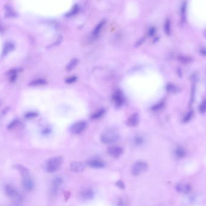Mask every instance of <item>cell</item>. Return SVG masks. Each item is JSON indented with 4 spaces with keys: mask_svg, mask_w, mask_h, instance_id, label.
Instances as JSON below:
<instances>
[{
    "mask_svg": "<svg viewBox=\"0 0 206 206\" xmlns=\"http://www.w3.org/2000/svg\"><path fill=\"white\" fill-rule=\"evenodd\" d=\"M105 113V110L103 109H99L97 110L95 112H94L92 116H91V119L93 120H96L98 119L101 118V117L104 115Z\"/></svg>",
    "mask_w": 206,
    "mask_h": 206,
    "instance_id": "cell-17",
    "label": "cell"
},
{
    "mask_svg": "<svg viewBox=\"0 0 206 206\" xmlns=\"http://www.w3.org/2000/svg\"><path fill=\"white\" fill-rule=\"evenodd\" d=\"M16 70H12L9 72V76H10V80L11 81H14L16 77Z\"/></svg>",
    "mask_w": 206,
    "mask_h": 206,
    "instance_id": "cell-26",
    "label": "cell"
},
{
    "mask_svg": "<svg viewBox=\"0 0 206 206\" xmlns=\"http://www.w3.org/2000/svg\"><path fill=\"white\" fill-rule=\"evenodd\" d=\"M119 138V135L114 130H108L103 133L101 141L104 143L111 144L118 141Z\"/></svg>",
    "mask_w": 206,
    "mask_h": 206,
    "instance_id": "cell-4",
    "label": "cell"
},
{
    "mask_svg": "<svg viewBox=\"0 0 206 206\" xmlns=\"http://www.w3.org/2000/svg\"><path fill=\"white\" fill-rule=\"evenodd\" d=\"M2 30H3V28H2L1 25H0V32H1V31H2Z\"/></svg>",
    "mask_w": 206,
    "mask_h": 206,
    "instance_id": "cell-31",
    "label": "cell"
},
{
    "mask_svg": "<svg viewBox=\"0 0 206 206\" xmlns=\"http://www.w3.org/2000/svg\"><path fill=\"white\" fill-rule=\"evenodd\" d=\"M188 15L193 24L201 28H206V0H191Z\"/></svg>",
    "mask_w": 206,
    "mask_h": 206,
    "instance_id": "cell-1",
    "label": "cell"
},
{
    "mask_svg": "<svg viewBox=\"0 0 206 206\" xmlns=\"http://www.w3.org/2000/svg\"><path fill=\"white\" fill-rule=\"evenodd\" d=\"M18 127H22L21 122L19 121L15 120L12 122H11V123L9 124V125L8 126V129L10 130H15L16 129H19Z\"/></svg>",
    "mask_w": 206,
    "mask_h": 206,
    "instance_id": "cell-22",
    "label": "cell"
},
{
    "mask_svg": "<svg viewBox=\"0 0 206 206\" xmlns=\"http://www.w3.org/2000/svg\"><path fill=\"white\" fill-rule=\"evenodd\" d=\"M77 79V77L71 76V77L67 78V79H66L65 80V82L67 83V84H72V83H74L76 81Z\"/></svg>",
    "mask_w": 206,
    "mask_h": 206,
    "instance_id": "cell-25",
    "label": "cell"
},
{
    "mask_svg": "<svg viewBox=\"0 0 206 206\" xmlns=\"http://www.w3.org/2000/svg\"><path fill=\"white\" fill-rule=\"evenodd\" d=\"M63 184V179L60 177H56L53 179L51 187V193L53 195H56Z\"/></svg>",
    "mask_w": 206,
    "mask_h": 206,
    "instance_id": "cell-6",
    "label": "cell"
},
{
    "mask_svg": "<svg viewBox=\"0 0 206 206\" xmlns=\"http://www.w3.org/2000/svg\"><path fill=\"white\" fill-rule=\"evenodd\" d=\"M79 7H78L77 5H76L74 7V8L71 10V12L67 15V16H72V15H75V13H77L78 12V10H79Z\"/></svg>",
    "mask_w": 206,
    "mask_h": 206,
    "instance_id": "cell-27",
    "label": "cell"
},
{
    "mask_svg": "<svg viewBox=\"0 0 206 206\" xmlns=\"http://www.w3.org/2000/svg\"><path fill=\"white\" fill-rule=\"evenodd\" d=\"M94 191L91 188H86L80 193V197L83 200H91L94 197Z\"/></svg>",
    "mask_w": 206,
    "mask_h": 206,
    "instance_id": "cell-9",
    "label": "cell"
},
{
    "mask_svg": "<svg viewBox=\"0 0 206 206\" xmlns=\"http://www.w3.org/2000/svg\"><path fill=\"white\" fill-rule=\"evenodd\" d=\"M5 16L6 18H13L15 16V13L13 12L12 9H11L9 6H5Z\"/></svg>",
    "mask_w": 206,
    "mask_h": 206,
    "instance_id": "cell-21",
    "label": "cell"
},
{
    "mask_svg": "<svg viewBox=\"0 0 206 206\" xmlns=\"http://www.w3.org/2000/svg\"><path fill=\"white\" fill-rule=\"evenodd\" d=\"M70 169L74 172L79 173L81 172L85 169V165L81 162L79 161H73L70 165Z\"/></svg>",
    "mask_w": 206,
    "mask_h": 206,
    "instance_id": "cell-11",
    "label": "cell"
},
{
    "mask_svg": "<svg viewBox=\"0 0 206 206\" xmlns=\"http://www.w3.org/2000/svg\"><path fill=\"white\" fill-rule=\"evenodd\" d=\"M116 186H118L119 188H120L121 189H125V185L124 182L121 181V180H118L116 183Z\"/></svg>",
    "mask_w": 206,
    "mask_h": 206,
    "instance_id": "cell-28",
    "label": "cell"
},
{
    "mask_svg": "<svg viewBox=\"0 0 206 206\" xmlns=\"http://www.w3.org/2000/svg\"><path fill=\"white\" fill-rule=\"evenodd\" d=\"M190 186L187 184H185V185H178L177 186V189L178 191L181 192L183 193H187L190 191Z\"/></svg>",
    "mask_w": 206,
    "mask_h": 206,
    "instance_id": "cell-18",
    "label": "cell"
},
{
    "mask_svg": "<svg viewBox=\"0 0 206 206\" xmlns=\"http://www.w3.org/2000/svg\"><path fill=\"white\" fill-rule=\"evenodd\" d=\"M105 24V21L103 20L95 27L94 30L92 31V36L93 37H97L99 35L100 32L101 31L103 28Z\"/></svg>",
    "mask_w": 206,
    "mask_h": 206,
    "instance_id": "cell-15",
    "label": "cell"
},
{
    "mask_svg": "<svg viewBox=\"0 0 206 206\" xmlns=\"http://www.w3.org/2000/svg\"><path fill=\"white\" fill-rule=\"evenodd\" d=\"M161 107H162V103H160L159 104L155 105L154 107H153L152 110L154 111H157V110L160 109V108H161Z\"/></svg>",
    "mask_w": 206,
    "mask_h": 206,
    "instance_id": "cell-30",
    "label": "cell"
},
{
    "mask_svg": "<svg viewBox=\"0 0 206 206\" xmlns=\"http://www.w3.org/2000/svg\"><path fill=\"white\" fill-rule=\"evenodd\" d=\"M144 142V139L141 136H137L134 139V143L137 146H140Z\"/></svg>",
    "mask_w": 206,
    "mask_h": 206,
    "instance_id": "cell-23",
    "label": "cell"
},
{
    "mask_svg": "<svg viewBox=\"0 0 206 206\" xmlns=\"http://www.w3.org/2000/svg\"><path fill=\"white\" fill-rule=\"evenodd\" d=\"M112 100L113 103L115 104L116 107H119L122 106V105H123L125 100L123 93L119 90L116 91V92H114L113 95Z\"/></svg>",
    "mask_w": 206,
    "mask_h": 206,
    "instance_id": "cell-8",
    "label": "cell"
},
{
    "mask_svg": "<svg viewBox=\"0 0 206 206\" xmlns=\"http://www.w3.org/2000/svg\"><path fill=\"white\" fill-rule=\"evenodd\" d=\"M63 161L61 156H55L48 159L45 163V169L48 173H53L57 171L62 166Z\"/></svg>",
    "mask_w": 206,
    "mask_h": 206,
    "instance_id": "cell-3",
    "label": "cell"
},
{
    "mask_svg": "<svg viewBox=\"0 0 206 206\" xmlns=\"http://www.w3.org/2000/svg\"><path fill=\"white\" fill-rule=\"evenodd\" d=\"M47 81L44 79H39L35 80H33L32 82L30 83V86H41L46 85Z\"/></svg>",
    "mask_w": 206,
    "mask_h": 206,
    "instance_id": "cell-19",
    "label": "cell"
},
{
    "mask_svg": "<svg viewBox=\"0 0 206 206\" xmlns=\"http://www.w3.org/2000/svg\"><path fill=\"white\" fill-rule=\"evenodd\" d=\"M37 113L36 112H28L25 114V116L27 119H33L35 118L37 116Z\"/></svg>",
    "mask_w": 206,
    "mask_h": 206,
    "instance_id": "cell-24",
    "label": "cell"
},
{
    "mask_svg": "<svg viewBox=\"0 0 206 206\" xmlns=\"http://www.w3.org/2000/svg\"><path fill=\"white\" fill-rule=\"evenodd\" d=\"M148 168V164L144 161H137L133 165L131 169V174L135 176H138L146 172Z\"/></svg>",
    "mask_w": 206,
    "mask_h": 206,
    "instance_id": "cell-5",
    "label": "cell"
},
{
    "mask_svg": "<svg viewBox=\"0 0 206 206\" xmlns=\"http://www.w3.org/2000/svg\"><path fill=\"white\" fill-rule=\"evenodd\" d=\"M139 121H140V118H139V115L137 113H134L131 115L127 119V124L130 127H134L139 124Z\"/></svg>",
    "mask_w": 206,
    "mask_h": 206,
    "instance_id": "cell-14",
    "label": "cell"
},
{
    "mask_svg": "<svg viewBox=\"0 0 206 206\" xmlns=\"http://www.w3.org/2000/svg\"><path fill=\"white\" fill-rule=\"evenodd\" d=\"M15 46L11 42H7L5 44V45L4 47V49H3V55H7V54H9V53H10L11 51H12L14 49Z\"/></svg>",
    "mask_w": 206,
    "mask_h": 206,
    "instance_id": "cell-16",
    "label": "cell"
},
{
    "mask_svg": "<svg viewBox=\"0 0 206 206\" xmlns=\"http://www.w3.org/2000/svg\"><path fill=\"white\" fill-rule=\"evenodd\" d=\"M117 206H125V202L122 198H119L117 202Z\"/></svg>",
    "mask_w": 206,
    "mask_h": 206,
    "instance_id": "cell-29",
    "label": "cell"
},
{
    "mask_svg": "<svg viewBox=\"0 0 206 206\" xmlns=\"http://www.w3.org/2000/svg\"><path fill=\"white\" fill-rule=\"evenodd\" d=\"M78 62H79V60H78V59H72L70 61V62L68 63V65H66V70L68 71H70L73 69L77 66Z\"/></svg>",
    "mask_w": 206,
    "mask_h": 206,
    "instance_id": "cell-20",
    "label": "cell"
},
{
    "mask_svg": "<svg viewBox=\"0 0 206 206\" xmlns=\"http://www.w3.org/2000/svg\"><path fill=\"white\" fill-rule=\"evenodd\" d=\"M5 192L7 195L11 198H16L18 197V193L16 189L12 185H8L5 187Z\"/></svg>",
    "mask_w": 206,
    "mask_h": 206,
    "instance_id": "cell-13",
    "label": "cell"
},
{
    "mask_svg": "<svg viewBox=\"0 0 206 206\" xmlns=\"http://www.w3.org/2000/svg\"><path fill=\"white\" fill-rule=\"evenodd\" d=\"M86 128V122L83 121H80L75 122L71 127V131L75 135H79Z\"/></svg>",
    "mask_w": 206,
    "mask_h": 206,
    "instance_id": "cell-7",
    "label": "cell"
},
{
    "mask_svg": "<svg viewBox=\"0 0 206 206\" xmlns=\"http://www.w3.org/2000/svg\"><path fill=\"white\" fill-rule=\"evenodd\" d=\"M16 168L20 172L22 176V182L24 189L27 191H31L34 187V183L30 176L29 171L22 165H17Z\"/></svg>",
    "mask_w": 206,
    "mask_h": 206,
    "instance_id": "cell-2",
    "label": "cell"
},
{
    "mask_svg": "<svg viewBox=\"0 0 206 206\" xmlns=\"http://www.w3.org/2000/svg\"><path fill=\"white\" fill-rule=\"evenodd\" d=\"M108 154L113 157L118 158L123 153V149L118 146H112L110 147L107 149Z\"/></svg>",
    "mask_w": 206,
    "mask_h": 206,
    "instance_id": "cell-10",
    "label": "cell"
},
{
    "mask_svg": "<svg viewBox=\"0 0 206 206\" xmlns=\"http://www.w3.org/2000/svg\"><path fill=\"white\" fill-rule=\"evenodd\" d=\"M87 163L91 168L95 169H101L105 166V163L103 160L97 159L89 160Z\"/></svg>",
    "mask_w": 206,
    "mask_h": 206,
    "instance_id": "cell-12",
    "label": "cell"
}]
</instances>
